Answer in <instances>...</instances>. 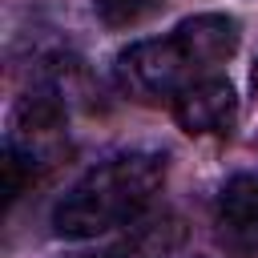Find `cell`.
<instances>
[{
    "label": "cell",
    "mask_w": 258,
    "mask_h": 258,
    "mask_svg": "<svg viewBox=\"0 0 258 258\" xmlns=\"http://www.w3.org/2000/svg\"><path fill=\"white\" fill-rule=\"evenodd\" d=\"M242 28L226 12H202L173 24L161 36L137 40L117 56V85L137 101H173L181 89L218 77L238 52Z\"/></svg>",
    "instance_id": "cell-1"
},
{
    "label": "cell",
    "mask_w": 258,
    "mask_h": 258,
    "mask_svg": "<svg viewBox=\"0 0 258 258\" xmlns=\"http://www.w3.org/2000/svg\"><path fill=\"white\" fill-rule=\"evenodd\" d=\"M165 169H169V161L157 149H121V153L97 161L56 202L52 230L60 238L81 242V238H97L117 226H129L157 198Z\"/></svg>",
    "instance_id": "cell-2"
},
{
    "label": "cell",
    "mask_w": 258,
    "mask_h": 258,
    "mask_svg": "<svg viewBox=\"0 0 258 258\" xmlns=\"http://www.w3.org/2000/svg\"><path fill=\"white\" fill-rule=\"evenodd\" d=\"M64 101L56 85H36L32 93H24V101L12 113L8 137H4V185L8 198H16L24 189V181H32L36 173H44L52 165V157L64 149Z\"/></svg>",
    "instance_id": "cell-3"
},
{
    "label": "cell",
    "mask_w": 258,
    "mask_h": 258,
    "mask_svg": "<svg viewBox=\"0 0 258 258\" xmlns=\"http://www.w3.org/2000/svg\"><path fill=\"white\" fill-rule=\"evenodd\" d=\"M173 117L185 133L194 137H222L234 129V117H238V97H234V85L218 73V77H206L189 89H181L173 101Z\"/></svg>",
    "instance_id": "cell-4"
},
{
    "label": "cell",
    "mask_w": 258,
    "mask_h": 258,
    "mask_svg": "<svg viewBox=\"0 0 258 258\" xmlns=\"http://www.w3.org/2000/svg\"><path fill=\"white\" fill-rule=\"evenodd\" d=\"M214 226L234 258H258V173H238L222 185Z\"/></svg>",
    "instance_id": "cell-5"
},
{
    "label": "cell",
    "mask_w": 258,
    "mask_h": 258,
    "mask_svg": "<svg viewBox=\"0 0 258 258\" xmlns=\"http://www.w3.org/2000/svg\"><path fill=\"white\" fill-rule=\"evenodd\" d=\"M161 4L165 0H93V12L105 28H133L153 12H161Z\"/></svg>",
    "instance_id": "cell-6"
},
{
    "label": "cell",
    "mask_w": 258,
    "mask_h": 258,
    "mask_svg": "<svg viewBox=\"0 0 258 258\" xmlns=\"http://www.w3.org/2000/svg\"><path fill=\"white\" fill-rule=\"evenodd\" d=\"M81 258H113V254H81Z\"/></svg>",
    "instance_id": "cell-7"
},
{
    "label": "cell",
    "mask_w": 258,
    "mask_h": 258,
    "mask_svg": "<svg viewBox=\"0 0 258 258\" xmlns=\"http://www.w3.org/2000/svg\"><path fill=\"white\" fill-rule=\"evenodd\" d=\"M254 89H258V69H254Z\"/></svg>",
    "instance_id": "cell-8"
}]
</instances>
